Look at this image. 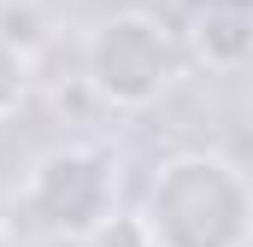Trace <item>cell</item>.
<instances>
[{
    "label": "cell",
    "instance_id": "277c9868",
    "mask_svg": "<svg viewBox=\"0 0 253 247\" xmlns=\"http://www.w3.org/2000/svg\"><path fill=\"white\" fill-rule=\"evenodd\" d=\"M24 94H30V53H24L12 36H0V118L18 112Z\"/></svg>",
    "mask_w": 253,
    "mask_h": 247
},
{
    "label": "cell",
    "instance_id": "6da1fadb",
    "mask_svg": "<svg viewBox=\"0 0 253 247\" xmlns=\"http://www.w3.org/2000/svg\"><path fill=\"white\" fill-rule=\"evenodd\" d=\"M147 247H248L253 188L224 153H171L141 200Z\"/></svg>",
    "mask_w": 253,
    "mask_h": 247
},
{
    "label": "cell",
    "instance_id": "3957f363",
    "mask_svg": "<svg viewBox=\"0 0 253 247\" xmlns=\"http://www.w3.org/2000/svg\"><path fill=\"white\" fill-rule=\"evenodd\" d=\"M177 77V41L147 12H112L88 36V82L112 106H147Z\"/></svg>",
    "mask_w": 253,
    "mask_h": 247
},
{
    "label": "cell",
    "instance_id": "7a4b0ae2",
    "mask_svg": "<svg viewBox=\"0 0 253 247\" xmlns=\"http://www.w3.org/2000/svg\"><path fill=\"white\" fill-rule=\"evenodd\" d=\"M118 206V177L112 159L94 147H53L30 165V177L18 188V212L30 230L65 236V242H88L106 230Z\"/></svg>",
    "mask_w": 253,
    "mask_h": 247
}]
</instances>
